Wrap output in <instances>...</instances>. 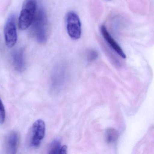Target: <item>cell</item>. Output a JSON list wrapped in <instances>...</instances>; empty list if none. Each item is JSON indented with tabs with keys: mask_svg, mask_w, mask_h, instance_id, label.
Instances as JSON below:
<instances>
[{
	"mask_svg": "<svg viewBox=\"0 0 154 154\" xmlns=\"http://www.w3.org/2000/svg\"><path fill=\"white\" fill-rule=\"evenodd\" d=\"M32 31L38 43L44 44L47 40V20L43 9L38 10L36 13L32 23Z\"/></svg>",
	"mask_w": 154,
	"mask_h": 154,
	"instance_id": "6da1fadb",
	"label": "cell"
},
{
	"mask_svg": "<svg viewBox=\"0 0 154 154\" xmlns=\"http://www.w3.org/2000/svg\"><path fill=\"white\" fill-rule=\"evenodd\" d=\"M36 10V0H26L23 4L19 19V27L21 30L27 29L32 25Z\"/></svg>",
	"mask_w": 154,
	"mask_h": 154,
	"instance_id": "7a4b0ae2",
	"label": "cell"
},
{
	"mask_svg": "<svg viewBox=\"0 0 154 154\" xmlns=\"http://www.w3.org/2000/svg\"><path fill=\"white\" fill-rule=\"evenodd\" d=\"M46 125L42 119L35 122L28 136V144L30 147L36 148L41 145L45 137Z\"/></svg>",
	"mask_w": 154,
	"mask_h": 154,
	"instance_id": "3957f363",
	"label": "cell"
},
{
	"mask_svg": "<svg viewBox=\"0 0 154 154\" xmlns=\"http://www.w3.org/2000/svg\"><path fill=\"white\" fill-rule=\"evenodd\" d=\"M66 24L69 37L73 40L79 39L82 35V24L78 15L73 11L67 12L66 16Z\"/></svg>",
	"mask_w": 154,
	"mask_h": 154,
	"instance_id": "277c9868",
	"label": "cell"
},
{
	"mask_svg": "<svg viewBox=\"0 0 154 154\" xmlns=\"http://www.w3.org/2000/svg\"><path fill=\"white\" fill-rule=\"evenodd\" d=\"M4 35L7 46L10 48L13 47L17 41L15 17L13 15L11 16L6 22L4 27Z\"/></svg>",
	"mask_w": 154,
	"mask_h": 154,
	"instance_id": "5b68a950",
	"label": "cell"
},
{
	"mask_svg": "<svg viewBox=\"0 0 154 154\" xmlns=\"http://www.w3.org/2000/svg\"><path fill=\"white\" fill-rule=\"evenodd\" d=\"M18 145L19 136L17 132L12 131L9 133L6 137L4 143L6 152L8 154H16Z\"/></svg>",
	"mask_w": 154,
	"mask_h": 154,
	"instance_id": "8992f818",
	"label": "cell"
},
{
	"mask_svg": "<svg viewBox=\"0 0 154 154\" xmlns=\"http://www.w3.org/2000/svg\"><path fill=\"white\" fill-rule=\"evenodd\" d=\"M100 30L103 37L109 46L121 57L123 58H126V55L124 51L109 33L106 27L104 26H102L101 27Z\"/></svg>",
	"mask_w": 154,
	"mask_h": 154,
	"instance_id": "52a82bcc",
	"label": "cell"
},
{
	"mask_svg": "<svg viewBox=\"0 0 154 154\" xmlns=\"http://www.w3.org/2000/svg\"><path fill=\"white\" fill-rule=\"evenodd\" d=\"M12 63L14 68L17 72H22L26 67L24 51L22 49H18L13 52L12 55Z\"/></svg>",
	"mask_w": 154,
	"mask_h": 154,
	"instance_id": "ba28073f",
	"label": "cell"
},
{
	"mask_svg": "<svg viewBox=\"0 0 154 154\" xmlns=\"http://www.w3.org/2000/svg\"><path fill=\"white\" fill-rule=\"evenodd\" d=\"M61 141L59 139L54 140L49 145L48 147V153L51 154H57L59 153L61 148Z\"/></svg>",
	"mask_w": 154,
	"mask_h": 154,
	"instance_id": "9c48e42d",
	"label": "cell"
},
{
	"mask_svg": "<svg viewBox=\"0 0 154 154\" xmlns=\"http://www.w3.org/2000/svg\"><path fill=\"white\" fill-rule=\"evenodd\" d=\"M118 131L114 129H109L106 131V138L108 143H113L116 142L118 139Z\"/></svg>",
	"mask_w": 154,
	"mask_h": 154,
	"instance_id": "30bf717a",
	"label": "cell"
},
{
	"mask_svg": "<svg viewBox=\"0 0 154 154\" xmlns=\"http://www.w3.org/2000/svg\"><path fill=\"white\" fill-rule=\"evenodd\" d=\"M6 110L3 103L0 99V124H2L5 122L6 119Z\"/></svg>",
	"mask_w": 154,
	"mask_h": 154,
	"instance_id": "8fae6325",
	"label": "cell"
},
{
	"mask_svg": "<svg viewBox=\"0 0 154 154\" xmlns=\"http://www.w3.org/2000/svg\"><path fill=\"white\" fill-rule=\"evenodd\" d=\"M98 54L97 52L91 50L89 52L88 55V59L89 61H93L98 57Z\"/></svg>",
	"mask_w": 154,
	"mask_h": 154,
	"instance_id": "7c38bea8",
	"label": "cell"
},
{
	"mask_svg": "<svg viewBox=\"0 0 154 154\" xmlns=\"http://www.w3.org/2000/svg\"><path fill=\"white\" fill-rule=\"evenodd\" d=\"M67 146H65H65H61V148H60L58 154H66V153H67Z\"/></svg>",
	"mask_w": 154,
	"mask_h": 154,
	"instance_id": "4fadbf2b",
	"label": "cell"
},
{
	"mask_svg": "<svg viewBox=\"0 0 154 154\" xmlns=\"http://www.w3.org/2000/svg\"><path fill=\"white\" fill-rule=\"evenodd\" d=\"M108 1H110V0H108Z\"/></svg>",
	"mask_w": 154,
	"mask_h": 154,
	"instance_id": "5bb4252c",
	"label": "cell"
}]
</instances>
